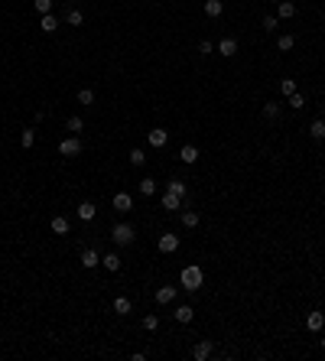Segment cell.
I'll list each match as a JSON object with an SVG mask.
<instances>
[{
	"mask_svg": "<svg viewBox=\"0 0 325 361\" xmlns=\"http://www.w3.org/2000/svg\"><path fill=\"white\" fill-rule=\"evenodd\" d=\"M176 293H179V286H160V290H156V303H160V306H169L172 299H176Z\"/></svg>",
	"mask_w": 325,
	"mask_h": 361,
	"instance_id": "cell-8",
	"label": "cell"
},
{
	"mask_svg": "<svg viewBox=\"0 0 325 361\" xmlns=\"http://www.w3.org/2000/svg\"><path fill=\"white\" fill-rule=\"evenodd\" d=\"M205 13L208 16H221L225 13V3H221V0H205Z\"/></svg>",
	"mask_w": 325,
	"mask_h": 361,
	"instance_id": "cell-25",
	"label": "cell"
},
{
	"mask_svg": "<svg viewBox=\"0 0 325 361\" xmlns=\"http://www.w3.org/2000/svg\"><path fill=\"white\" fill-rule=\"evenodd\" d=\"M166 192H172V196H179V199H186L189 189H186V182H182V179H169V182H166Z\"/></svg>",
	"mask_w": 325,
	"mask_h": 361,
	"instance_id": "cell-17",
	"label": "cell"
},
{
	"mask_svg": "<svg viewBox=\"0 0 325 361\" xmlns=\"http://www.w3.org/2000/svg\"><path fill=\"white\" fill-rule=\"evenodd\" d=\"M133 225H127V221H121V225H114L111 228V241L114 244H121V247H127V244H133Z\"/></svg>",
	"mask_w": 325,
	"mask_h": 361,
	"instance_id": "cell-2",
	"label": "cell"
},
{
	"mask_svg": "<svg viewBox=\"0 0 325 361\" xmlns=\"http://www.w3.org/2000/svg\"><path fill=\"white\" fill-rule=\"evenodd\" d=\"M211 52H215L211 40H202V42H199V55H211Z\"/></svg>",
	"mask_w": 325,
	"mask_h": 361,
	"instance_id": "cell-38",
	"label": "cell"
},
{
	"mask_svg": "<svg viewBox=\"0 0 325 361\" xmlns=\"http://www.w3.org/2000/svg\"><path fill=\"white\" fill-rule=\"evenodd\" d=\"M218 55H225V59H234V55H238V40H234V36H225V40L218 42Z\"/></svg>",
	"mask_w": 325,
	"mask_h": 361,
	"instance_id": "cell-6",
	"label": "cell"
},
{
	"mask_svg": "<svg viewBox=\"0 0 325 361\" xmlns=\"http://www.w3.org/2000/svg\"><path fill=\"white\" fill-rule=\"evenodd\" d=\"M280 91L286 94V98H289V94H296V79H283V81H280Z\"/></svg>",
	"mask_w": 325,
	"mask_h": 361,
	"instance_id": "cell-35",
	"label": "cell"
},
{
	"mask_svg": "<svg viewBox=\"0 0 325 361\" xmlns=\"http://www.w3.org/2000/svg\"><path fill=\"white\" fill-rule=\"evenodd\" d=\"M114 208H117L121 215H127V212H130V208H133V199H130V192H117V196H114Z\"/></svg>",
	"mask_w": 325,
	"mask_h": 361,
	"instance_id": "cell-9",
	"label": "cell"
},
{
	"mask_svg": "<svg viewBox=\"0 0 325 361\" xmlns=\"http://www.w3.org/2000/svg\"><path fill=\"white\" fill-rule=\"evenodd\" d=\"M162 208H166V212H179V208H182V199L166 192V196H162Z\"/></svg>",
	"mask_w": 325,
	"mask_h": 361,
	"instance_id": "cell-18",
	"label": "cell"
},
{
	"mask_svg": "<svg viewBox=\"0 0 325 361\" xmlns=\"http://www.w3.org/2000/svg\"><path fill=\"white\" fill-rule=\"evenodd\" d=\"M199 212H192V208H189V212H182V228H189V231H192V228H199Z\"/></svg>",
	"mask_w": 325,
	"mask_h": 361,
	"instance_id": "cell-24",
	"label": "cell"
},
{
	"mask_svg": "<svg viewBox=\"0 0 325 361\" xmlns=\"http://www.w3.org/2000/svg\"><path fill=\"white\" fill-rule=\"evenodd\" d=\"M33 7H36L39 16H46V13H52V0H33Z\"/></svg>",
	"mask_w": 325,
	"mask_h": 361,
	"instance_id": "cell-33",
	"label": "cell"
},
{
	"mask_svg": "<svg viewBox=\"0 0 325 361\" xmlns=\"http://www.w3.org/2000/svg\"><path fill=\"white\" fill-rule=\"evenodd\" d=\"M156 244H160V251H162V254H176V251H179V235H169V231H162Z\"/></svg>",
	"mask_w": 325,
	"mask_h": 361,
	"instance_id": "cell-4",
	"label": "cell"
},
{
	"mask_svg": "<svg viewBox=\"0 0 325 361\" xmlns=\"http://www.w3.org/2000/svg\"><path fill=\"white\" fill-rule=\"evenodd\" d=\"M39 30H42V33H55V30H59V20H55L52 13H46L42 20H39Z\"/></svg>",
	"mask_w": 325,
	"mask_h": 361,
	"instance_id": "cell-22",
	"label": "cell"
},
{
	"mask_svg": "<svg viewBox=\"0 0 325 361\" xmlns=\"http://www.w3.org/2000/svg\"><path fill=\"white\" fill-rule=\"evenodd\" d=\"M130 309H133V303H130L127 296H117V299H114V313H117V316H127Z\"/></svg>",
	"mask_w": 325,
	"mask_h": 361,
	"instance_id": "cell-23",
	"label": "cell"
},
{
	"mask_svg": "<svg viewBox=\"0 0 325 361\" xmlns=\"http://www.w3.org/2000/svg\"><path fill=\"white\" fill-rule=\"evenodd\" d=\"M293 33H283V36H280V40H277V49H280V52H289V49H293Z\"/></svg>",
	"mask_w": 325,
	"mask_h": 361,
	"instance_id": "cell-29",
	"label": "cell"
},
{
	"mask_svg": "<svg viewBox=\"0 0 325 361\" xmlns=\"http://www.w3.org/2000/svg\"><path fill=\"white\" fill-rule=\"evenodd\" d=\"M166 140H169V130H162V127H153V130L147 134V143H150V147H156V150L166 147Z\"/></svg>",
	"mask_w": 325,
	"mask_h": 361,
	"instance_id": "cell-5",
	"label": "cell"
},
{
	"mask_svg": "<svg viewBox=\"0 0 325 361\" xmlns=\"http://www.w3.org/2000/svg\"><path fill=\"white\" fill-rule=\"evenodd\" d=\"M81 264H85V270L98 267V264H101V254L94 251V247H85V251H81Z\"/></svg>",
	"mask_w": 325,
	"mask_h": 361,
	"instance_id": "cell-11",
	"label": "cell"
},
{
	"mask_svg": "<svg viewBox=\"0 0 325 361\" xmlns=\"http://www.w3.org/2000/svg\"><path fill=\"white\" fill-rule=\"evenodd\" d=\"M322 325H325V313H319V309H316V313L306 316V329H309V332H322Z\"/></svg>",
	"mask_w": 325,
	"mask_h": 361,
	"instance_id": "cell-10",
	"label": "cell"
},
{
	"mask_svg": "<svg viewBox=\"0 0 325 361\" xmlns=\"http://www.w3.org/2000/svg\"><path fill=\"white\" fill-rule=\"evenodd\" d=\"M319 345H322V352H325V338H322V342H319Z\"/></svg>",
	"mask_w": 325,
	"mask_h": 361,
	"instance_id": "cell-39",
	"label": "cell"
},
{
	"mask_svg": "<svg viewBox=\"0 0 325 361\" xmlns=\"http://www.w3.org/2000/svg\"><path fill=\"white\" fill-rule=\"evenodd\" d=\"M94 215H98V208H94L91 202H81V205H78V218H81V221H94Z\"/></svg>",
	"mask_w": 325,
	"mask_h": 361,
	"instance_id": "cell-19",
	"label": "cell"
},
{
	"mask_svg": "<svg viewBox=\"0 0 325 361\" xmlns=\"http://www.w3.org/2000/svg\"><path fill=\"white\" fill-rule=\"evenodd\" d=\"M179 160H182V163H186V166H192L195 160H199V147H192V143H186V147L179 150Z\"/></svg>",
	"mask_w": 325,
	"mask_h": 361,
	"instance_id": "cell-12",
	"label": "cell"
},
{
	"mask_svg": "<svg viewBox=\"0 0 325 361\" xmlns=\"http://www.w3.org/2000/svg\"><path fill=\"white\" fill-rule=\"evenodd\" d=\"M140 196H156V179H150V176H147V179H140Z\"/></svg>",
	"mask_w": 325,
	"mask_h": 361,
	"instance_id": "cell-26",
	"label": "cell"
},
{
	"mask_svg": "<svg viewBox=\"0 0 325 361\" xmlns=\"http://www.w3.org/2000/svg\"><path fill=\"white\" fill-rule=\"evenodd\" d=\"M277 23H280V16H263V30H267V33L277 30Z\"/></svg>",
	"mask_w": 325,
	"mask_h": 361,
	"instance_id": "cell-37",
	"label": "cell"
},
{
	"mask_svg": "<svg viewBox=\"0 0 325 361\" xmlns=\"http://www.w3.org/2000/svg\"><path fill=\"white\" fill-rule=\"evenodd\" d=\"M289 104H293V111H302V108H306V98L296 91V94H289Z\"/></svg>",
	"mask_w": 325,
	"mask_h": 361,
	"instance_id": "cell-36",
	"label": "cell"
},
{
	"mask_svg": "<svg viewBox=\"0 0 325 361\" xmlns=\"http://www.w3.org/2000/svg\"><path fill=\"white\" fill-rule=\"evenodd\" d=\"M49 228H52L55 235H69V218H65V215H55V218L49 221Z\"/></svg>",
	"mask_w": 325,
	"mask_h": 361,
	"instance_id": "cell-16",
	"label": "cell"
},
{
	"mask_svg": "<svg viewBox=\"0 0 325 361\" xmlns=\"http://www.w3.org/2000/svg\"><path fill=\"white\" fill-rule=\"evenodd\" d=\"M202 280H205V274H202V267H186L182 274H179V283H182V290H189V293H195L202 286Z\"/></svg>",
	"mask_w": 325,
	"mask_h": 361,
	"instance_id": "cell-1",
	"label": "cell"
},
{
	"mask_svg": "<svg viewBox=\"0 0 325 361\" xmlns=\"http://www.w3.org/2000/svg\"><path fill=\"white\" fill-rule=\"evenodd\" d=\"M143 329H147V332H156V329H160V316H156V313L143 316Z\"/></svg>",
	"mask_w": 325,
	"mask_h": 361,
	"instance_id": "cell-32",
	"label": "cell"
},
{
	"mask_svg": "<svg viewBox=\"0 0 325 361\" xmlns=\"http://www.w3.org/2000/svg\"><path fill=\"white\" fill-rule=\"evenodd\" d=\"M263 118H267V120L280 118V104L277 101H267V104H263Z\"/></svg>",
	"mask_w": 325,
	"mask_h": 361,
	"instance_id": "cell-31",
	"label": "cell"
},
{
	"mask_svg": "<svg viewBox=\"0 0 325 361\" xmlns=\"http://www.w3.org/2000/svg\"><path fill=\"white\" fill-rule=\"evenodd\" d=\"M33 143H36V130H33V127H26L23 134H20V147H23V150H30Z\"/></svg>",
	"mask_w": 325,
	"mask_h": 361,
	"instance_id": "cell-27",
	"label": "cell"
},
{
	"mask_svg": "<svg viewBox=\"0 0 325 361\" xmlns=\"http://www.w3.org/2000/svg\"><path fill=\"white\" fill-rule=\"evenodd\" d=\"M270 3H280V0H270Z\"/></svg>",
	"mask_w": 325,
	"mask_h": 361,
	"instance_id": "cell-40",
	"label": "cell"
},
{
	"mask_svg": "<svg viewBox=\"0 0 325 361\" xmlns=\"http://www.w3.org/2000/svg\"><path fill=\"white\" fill-rule=\"evenodd\" d=\"M65 23L69 26H81L85 23V13H81V10H69V13H65Z\"/></svg>",
	"mask_w": 325,
	"mask_h": 361,
	"instance_id": "cell-28",
	"label": "cell"
},
{
	"mask_svg": "<svg viewBox=\"0 0 325 361\" xmlns=\"http://www.w3.org/2000/svg\"><path fill=\"white\" fill-rule=\"evenodd\" d=\"M59 153H62V157H78V153H81V140H78L75 134L65 137V140L59 143Z\"/></svg>",
	"mask_w": 325,
	"mask_h": 361,
	"instance_id": "cell-3",
	"label": "cell"
},
{
	"mask_svg": "<svg viewBox=\"0 0 325 361\" xmlns=\"http://www.w3.org/2000/svg\"><path fill=\"white\" fill-rule=\"evenodd\" d=\"M172 316H176V322L189 325V322L195 319V309H192V306H176V313H172Z\"/></svg>",
	"mask_w": 325,
	"mask_h": 361,
	"instance_id": "cell-14",
	"label": "cell"
},
{
	"mask_svg": "<svg viewBox=\"0 0 325 361\" xmlns=\"http://www.w3.org/2000/svg\"><path fill=\"white\" fill-rule=\"evenodd\" d=\"M65 130H72V134H81V130H85V120H81V118H78V114H72V118L69 120H65Z\"/></svg>",
	"mask_w": 325,
	"mask_h": 361,
	"instance_id": "cell-21",
	"label": "cell"
},
{
	"mask_svg": "<svg viewBox=\"0 0 325 361\" xmlns=\"http://www.w3.org/2000/svg\"><path fill=\"white\" fill-rule=\"evenodd\" d=\"M293 13H296V3H293V0H280V3H277V16H280V20H289Z\"/></svg>",
	"mask_w": 325,
	"mask_h": 361,
	"instance_id": "cell-15",
	"label": "cell"
},
{
	"mask_svg": "<svg viewBox=\"0 0 325 361\" xmlns=\"http://www.w3.org/2000/svg\"><path fill=\"white\" fill-rule=\"evenodd\" d=\"M127 160H130V166H143V163H147V153H143L140 147H133V150H130V157H127Z\"/></svg>",
	"mask_w": 325,
	"mask_h": 361,
	"instance_id": "cell-30",
	"label": "cell"
},
{
	"mask_svg": "<svg viewBox=\"0 0 325 361\" xmlns=\"http://www.w3.org/2000/svg\"><path fill=\"white\" fill-rule=\"evenodd\" d=\"M309 137H312V140H325V120H312V124H309Z\"/></svg>",
	"mask_w": 325,
	"mask_h": 361,
	"instance_id": "cell-20",
	"label": "cell"
},
{
	"mask_svg": "<svg viewBox=\"0 0 325 361\" xmlns=\"http://www.w3.org/2000/svg\"><path fill=\"white\" fill-rule=\"evenodd\" d=\"M211 352H215V342H199V345L192 348V358L195 361H208Z\"/></svg>",
	"mask_w": 325,
	"mask_h": 361,
	"instance_id": "cell-7",
	"label": "cell"
},
{
	"mask_svg": "<svg viewBox=\"0 0 325 361\" xmlns=\"http://www.w3.org/2000/svg\"><path fill=\"white\" fill-rule=\"evenodd\" d=\"M78 104H85V108H88V104H94V91H91V88H81V91H78Z\"/></svg>",
	"mask_w": 325,
	"mask_h": 361,
	"instance_id": "cell-34",
	"label": "cell"
},
{
	"mask_svg": "<svg viewBox=\"0 0 325 361\" xmlns=\"http://www.w3.org/2000/svg\"><path fill=\"white\" fill-rule=\"evenodd\" d=\"M101 267L117 274V270H121V254H104V257H101Z\"/></svg>",
	"mask_w": 325,
	"mask_h": 361,
	"instance_id": "cell-13",
	"label": "cell"
}]
</instances>
